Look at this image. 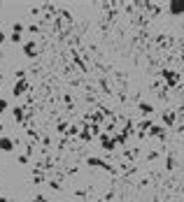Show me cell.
<instances>
[{"instance_id":"obj_1","label":"cell","mask_w":184,"mask_h":202,"mask_svg":"<svg viewBox=\"0 0 184 202\" xmlns=\"http://www.w3.org/2000/svg\"><path fill=\"white\" fill-rule=\"evenodd\" d=\"M0 149H2V151H12V140L2 137V140H0Z\"/></svg>"},{"instance_id":"obj_7","label":"cell","mask_w":184,"mask_h":202,"mask_svg":"<svg viewBox=\"0 0 184 202\" xmlns=\"http://www.w3.org/2000/svg\"><path fill=\"white\" fill-rule=\"evenodd\" d=\"M0 42H5V35H2V33H0Z\"/></svg>"},{"instance_id":"obj_6","label":"cell","mask_w":184,"mask_h":202,"mask_svg":"<svg viewBox=\"0 0 184 202\" xmlns=\"http://www.w3.org/2000/svg\"><path fill=\"white\" fill-rule=\"evenodd\" d=\"M35 202H47V200H44V197H37V200Z\"/></svg>"},{"instance_id":"obj_2","label":"cell","mask_w":184,"mask_h":202,"mask_svg":"<svg viewBox=\"0 0 184 202\" xmlns=\"http://www.w3.org/2000/svg\"><path fill=\"white\" fill-rule=\"evenodd\" d=\"M170 9H173V12H184V5H179V2H173V5H170Z\"/></svg>"},{"instance_id":"obj_5","label":"cell","mask_w":184,"mask_h":202,"mask_svg":"<svg viewBox=\"0 0 184 202\" xmlns=\"http://www.w3.org/2000/svg\"><path fill=\"white\" fill-rule=\"evenodd\" d=\"M5 107H7V102H5V100H0V112H5Z\"/></svg>"},{"instance_id":"obj_4","label":"cell","mask_w":184,"mask_h":202,"mask_svg":"<svg viewBox=\"0 0 184 202\" xmlns=\"http://www.w3.org/2000/svg\"><path fill=\"white\" fill-rule=\"evenodd\" d=\"M33 51H35V47H33V44H28V47H26V56H33Z\"/></svg>"},{"instance_id":"obj_3","label":"cell","mask_w":184,"mask_h":202,"mask_svg":"<svg viewBox=\"0 0 184 202\" xmlns=\"http://www.w3.org/2000/svg\"><path fill=\"white\" fill-rule=\"evenodd\" d=\"M23 88H26V84H23V81H21V84H19V86H14V93H23Z\"/></svg>"}]
</instances>
